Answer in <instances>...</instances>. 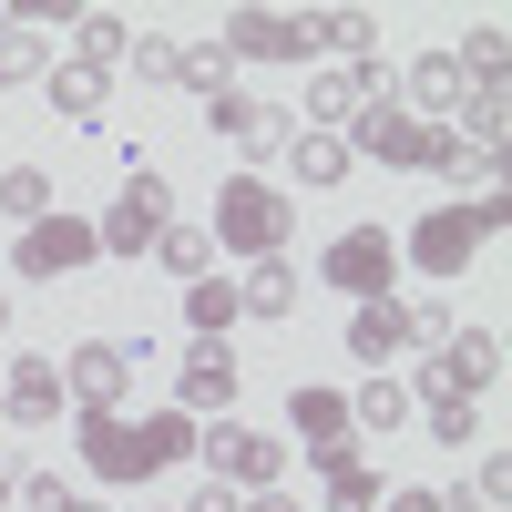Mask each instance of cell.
<instances>
[{"label": "cell", "instance_id": "cell-1", "mask_svg": "<svg viewBox=\"0 0 512 512\" xmlns=\"http://www.w3.org/2000/svg\"><path fill=\"white\" fill-rule=\"evenodd\" d=\"M195 451V420L164 400V410H144V420H123V410H82V472L93 482H154V472H175V461Z\"/></svg>", "mask_w": 512, "mask_h": 512}, {"label": "cell", "instance_id": "cell-2", "mask_svg": "<svg viewBox=\"0 0 512 512\" xmlns=\"http://www.w3.org/2000/svg\"><path fill=\"white\" fill-rule=\"evenodd\" d=\"M287 236H297V195H277L267 175H226L205 246H216V256H246V267H267V256H287Z\"/></svg>", "mask_w": 512, "mask_h": 512}, {"label": "cell", "instance_id": "cell-3", "mask_svg": "<svg viewBox=\"0 0 512 512\" xmlns=\"http://www.w3.org/2000/svg\"><path fill=\"white\" fill-rule=\"evenodd\" d=\"M492 236H502V195H451V205H431V216L400 236V267L461 277V267H472V246H492Z\"/></svg>", "mask_w": 512, "mask_h": 512}, {"label": "cell", "instance_id": "cell-4", "mask_svg": "<svg viewBox=\"0 0 512 512\" xmlns=\"http://www.w3.org/2000/svg\"><path fill=\"white\" fill-rule=\"evenodd\" d=\"M195 451H205V472H216L236 502H246V492H287V441H277V431H246L236 410H226V420H205Z\"/></svg>", "mask_w": 512, "mask_h": 512}, {"label": "cell", "instance_id": "cell-5", "mask_svg": "<svg viewBox=\"0 0 512 512\" xmlns=\"http://www.w3.org/2000/svg\"><path fill=\"white\" fill-rule=\"evenodd\" d=\"M441 134H451V123H420V113H400V93H379V103H369L338 144H349V164H390V175H420V164L441 154Z\"/></svg>", "mask_w": 512, "mask_h": 512}, {"label": "cell", "instance_id": "cell-6", "mask_svg": "<svg viewBox=\"0 0 512 512\" xmlns=\"http://www.w3.org/2000/svg\"><path fill=\"white\" fill-rule=\"evenodd\" d=\"M318 277L349 297V308H379L390 277H400V236H390V226H338V236L318 246Z\"/></svg>", "mask_w": 512, "mask_h": 512}, {"label": "cell", "instance_id": "cell-7", "mask_svg": "<svg viewBox=\"0 0 512 512\" xmlns=\"http://www.w3.org/2000/svg\"><path fill=\"white\" fill-rule=\"evenodd\" d=\"M164 226H175V185H164L154 164H134V175H123V195L93 216V246H103V256H144Z\"/></svg>", "mask_w": 512, "mask_h": 512}, {"label": "cell", "instance_id": "cell-8", "mask_svg": "<svg viewBox=\"0 0 512 512\" xmlns=\"http://www.w3.org/2000/svg\"><path fill=\"white\" fill-rule=\"evenodd\" d=\"M482 390H502V338L492 328H451L441 359L410 379V400H482Z\"/></svg>", "mask_w": 512, "mask_h": 512}, {"label": "cell", "instance_id": "cell-9", "mask_svg": "<svg viewBox=\"0 0 512 512\" xmlns=\"http://www.w3.org/2000/svg\"><path fill=\"white\" fill-rule=\"evenodd\" d=\"M93 256H103V246H93V216H72V205H52L41 226H21V236H11V267H21V277H41V287L82 277Z\"/></svg>", "mask_w": 512, "mask_h": 512}, {"label": "cell", "instance_id": "cell-10", "mask_svg": "<svg viewBox=\"0 0 512 512\" xmlns=\"http://www.w3.org/2000/svg\"><path fill=\"white\" fill-rule=\"evenodd\" d=\"M287 431L308 441V472H318V482L359 461V431H349V390H308V379H297V390H287Z\"/></svg>", "mask_w": 512, "mask_h": 512}, {"label": "cell", "instance_id": "cell-11", "mask_svg": "<svg viewBox=\"0 0 512 512\" xmlns=\"http://www.w3.org/2000/svg\"><path fill=\"white\" fill-rule=\"evenodd\" d=\"M379 93H400L390 62H328V72H308V134H349Z\"/></svg>", "mask_w": 512, "mask_h": 512}, {"label": "cell", "instance_id": "cell-12", "mask_svg": "<svg viewBox=\"0 0 512 512\" xmlns=\"http://www.w3.org/2000/svg\"><path fill=\"white\" fill-rule=\"evenodd\" d=\"M62 400L72 410H123V400H134V349H123V338H82V349H62Z\"/></svg>", "mask_w": 512, "mask_h": 512}, {"label": "cell", "instance_id": "cell-13", "mask_svg": "<svg viewBox=\"0 0 512 512\" xmlns=\"http://www.w3.org/2000/svg\"><path fill=\"white\" fill-rule=\"evenodd\" d=\"M216 41H226V62H308V52H318L297 11H226Z\"/></svg>", "mask_w": 512, "mask_h": 512}, {"label": "cell", "instance_id": "cell-14", "mask_svg": "<svg viewBox=\"0 0 512 512\" xmlns=\"http://www.w3.org/2000/svg\"><path fill=\"white\" fill-rule=\"evenodd\" d=\"M205 134L216 144H236V154H287V103H267V93H226V103H205Z\"/></svg>", "mask_w": 512, "mask_h": 512}, {"label": "cell", "instance_id": "cell-15", "mask_svg": "<svg viewBox=\"0 0 512 512\" xmlns=\"http://www.w3.org/2000/svg\"><path fill=\"white\" fill-rule=\"evenodd\" d=\"M175 410H185V420H226V410H236V359H226V338H195V349L175 359Z\"/></svg>", "mask_w": 512, "mask_h": 512}, {"label": "cell", "instance_id": "cell-16", "mask_svg": "<svg viewBox=\"0 0 512 512\" xmlns=\"http://www.w3.org/2000/svg\"><path fill=\"white\" fill-rule=\"evenodd\" d=\"M0 410H11V431H52V420L72 410V400H62V349L11 359V379H0Z\"/></svg>", "mask_w": 512, "mask_h": 512}, {"label": "cell", "instance_id": "cell-17", "mask_svg": "<svg viewBox=\"0 0 512 512\" xmlns=\"http://www.w3.org/2000/svg\"><path fill=\"white\" fill-rule=\"evenodd\" d=\"M400 420H410V379H400V369H369L359 390H349V431L379 441V431H400Z\"/></svg>", "mask_w": 512, "mask_h": 512}, {"label": "cell", "instance_id": "cell-18", "mask_svg": "<svg viewBox=\"0 0 512 512\" xmlns=\"http://www.w3.org/2000/svg\"><path fill=\"white\" fill-rule=\"evenodd\" d=\"M123 52H134V21H123V11H72V62L82 72H123Z\"/></svg>", "mask_w": 512, "mask_h": 512}, {"label": "cell", "instance_id": "cell-19", "mask_svg": "<svg viewBox=\"0 0 512 512\" xmlns=\"http://www.w3.org/2000/svg\"><path fill=\"white\" fill-rule=\"evenodd\" d=\"M400 93L420 103V123H451V113H461V93H472V82H461V62H451V52H420V62L400 72Z\"/></svg>", "mask_w": 512, "mask_h": 512}, {"label": "cell", "instance_id": "cell-20", "mask_svg": "<svg viewBox=\"0 0 512 512\" xmlns=\"http://www.w3.org/2000/svg\"><path fill=\"white\" fill-rule=\"evenodd\" d=\"M297 297H308V277H297L287 256H267V267L236 277V318H297Z\"/></svg>", "mask_w": 512, "mask_h": 512}, {"label": "cell", "instance_id": "cell-21", "mask_svg": "<svg viewBox=\"0 0 512 512\" xmlns=\"http://www.w3.org/2000/svg\"><path fill=\"white\" fill-rule=\"evenodd\" d=\"M287 175H297V195L349 185V144H338V134H308V123H297V134H287Z\"/></svg>", "mask_w": 512, "mask_h": 512}, {"label": "cell", "instance_id": "cell-22", "mask_svg": "<svg viewBox=\"0 0 512 512\" xmlns=\"http://www.w3.org/2000/svg\"><path fill=\"white\" fill-rule=\"evenodd\" d=\"M175 82H185L195 103H226V93H236V62H226V41H216V31H205V41H185V52H175Z\"/></svg>", "mask_w": 512, "mask_h": 512}, {"label": "cell", "instance_id": "cell-23", "mask_svg": "<svg viewBox=\"0 0 512 512\" xmlns=\"http://www.w3.org/2000/svg\"><path fill=\"white\" fill-rule=\"evenodd\" d=\"M400 349H410V338H400V297H379V308H349V359L390 369Z\"/></svg>", "mask_w": 512, "mask_h": 512}, {"label": "cell", "instance_id": "cell-24", "mask_svg": "<svg viewBox=\"0 0 512 512\" xmlns=\"http://www.w3.org/2000/svg\"><path fill=\"white\" fill-rule=\"evenodd\" d=\"M308 41H328L338 62H379V11H308Z\"/></svg>", "mask_w": 512, "mask_h": 512}, {"label": "cell", "instance_id": "cell-25", "mask_svg": "<svg viewBox=\"0 0 512 512\" xmlns=\"http://www.w3.org/2000/svg\"><path fill=\"white\" fill-rule=\"evenodd\" d=\"M41 82H52V113H72V123H103V103H113V82L82 72V62H52Z\"/></svg>", "mask_w": 512, "mask_h": 512}, {"label": "cell", "instance_id": "cell-26", "mask_svg": "<svg viewBox=\"0 0 512 512\" xmlns=\"http://www.w3.org/2000/svg\"><path fill=\"white\" fill-rule=\"evenodd\" d=\"M52 205H62V185L41 175V164H11V175H0V216H11V226H41Z\"/></svg>", "mask_w": 512, "mask_h": 512}, {"label": "cell", "instance_id": "cell-27", "mask_svg": "<svg viewBox=\"0 0 512 512\" xmlns=\"http://www.w3.org/2000/svg\"><path fill=\"white\" fill-rule=\"evenodd\" d=\"M185 328L195 338H226L236 328V277H185Z\"/></svg>", "mask_w": 512, "mask_h": 512}, {"label": "cell", "instance_id": "cell-28", "mask_svg": "<svg viewBox=\"0 0 512 512\" xmlns=\"http://www.w3.org/2000/svg\"><path fill=\"white\" fill-rule=\"evenodd\" d=\"M431 175H441V185H461V195H472V185L492 195V185H502V164H492L482 144H461V134H441V154H431Z\"/></svg>", "mask_w": 512, "mask_h": 512}, {"label": "cell", "instance_id": "cell-29", "mask_svg": "<svg viewBox=\"0 0 512 512\" xmlns=\"http://www.w3.org/2000/svg\"><path fill=\"white\" fill-rule=\"evenodd\" d=\"M154 256H164L175 277H216V246H205V226H164V236H154Z\"/></svg>", "mask_w": 512, "mask_h": 512}, {"label": "cell", "instance_id": "cell-30", "mask_svg": "<svg viewBox=\"0 0 512 512\" xmlns=\"http://www.w3.org/2000/svg\"><path fill=\"white\" fill-rule=\"evenodd\" d=\"M52 72V41L41 31H0V82H41Z\"/></svg>", "mask_w": 512, "mask_h": 512}, {"label": "cell", "instance_id": "cell-31", "mask_svg": "<svg viewBox=\"0 0 512 512\" xmlns=\"http://www.w3.org/2000/svg\"><path fill=\"white\" fill-rule=\"evenodd\" d=\"M175 52H185L175 31H134V52H123V72H134V82H175Z\"/></svg>", "mask_w": 512, "mask_h": 512}, {"label": "cell", "instance_id": "cell-32", "mask_svg": "<svg viewBox=\"0 0 512 512\" xmlns=\"http://www.w3.org/2000/svg\"><path fill=\"white\" fill-rule=\"evenodd\" d=\"M390 492H379V472L369 461H349V472H328V512H379Z\"/></svg>", "mask_w": 512, "mask_h": 512}, {"label": "cell", "instance_id": "cell-33", "mask_svg": "<svg viewBox=\"0 0 512 512\" xmlns=\"http://www.w3.org/2000/svg\"><path fill=\"white\" fill-rule=\"evenodd\" d=\"M410 410H431V441H451V451H472V441H482L472 400H410Z\"/></svg>", "mask_w": 512, "mask_h": 512}, {"label": "cell", "instance_id": "cell-34", "mask_svg": "<svg viewBox=\"0 0 512 512\" xmlns=\"http://www.w3.org/2000/svg\"><path fill=\"white\" fill-rule=\"evenodd\" d=\"M400 338H410V349H441V338H451V308H441V297H410V308H400Z\"/></svg>", "mask_w": 512, "mask_h": 512}, {"label": "cell", "instance_id": "cell-35", "mask_svg": "<svg viewBox=\"0 0 512 512\" xmlns=\"http://www.w3.org/2000/svg\"><path fill=\"white\" fill-rule=\"evenodd\" d=\"M21 502H31V512H72L82 492H72L62 472H31V461H21Z\"/></svg>", "mask_w": 512, "mask_h": 512}, {"label": "cell", "instance_id": "cell-36", "mask_svg": "<svg viewBox=\"0 0 512 512\" xmlns=\"http://www.w3.org/2000/svg\"><path fill=\"white\" fill-rule=\"evenodd\" d=\"M472 492H482V512H502V492H512V451H482V472H472Z\"/></svg>", "mask_w": 512, "mask_h": 512}, {"label": "cell", "instance_id": "cell-37", "mask_svg": "<svg viewBox=\"0 0 512 512\" xmlns=\"http://www.w3.org/2000/svg\"><path fill=\"white\" fill-rule=\"evenodd\" d=\"M236 512H308V502H297V492H246Z\"/></svg>", "mask_w": 512, "mask_h": 512}, {"label": "cell", "instance_id": "cell-38", "mask_svg": "<svg viewBox=\"0 0 512 512\" xmlns=\"http://www.w3.org/2000/svg\"><path fill=\"white\" fill-rule=\"evenodd\" d=\"M431 502H441V512H482V492H472V482H451V492H431Z\"/></svg>", "mask_w": 512, "mask_h": 512}, {"label": "cell", "instance_id": "cell-39", "mask_svg": "<svg viewBox=\"0 0 512 512\" xmlns=\"http://www.w3.org/2000/svg\"><path fill=\"white\" fill-rule=\"evenodd\" d=\"M185 512H236V492H226V482H205V492H195Z\"/></svg>", "mask_w": 512, "mask_h": 512}, {"label": "cell", "instance_id": "cell-40", "mask_svg": "<svg viewBox=\"0 0 512 512\" xmlns=\"http://www.w3.org/2000/svg\"><path fill=\"white\" fill-rule=\"evenodd\" d=\"M379 512H441L431 492H390V502H379Z\"/></svg>", "mask_w": 512, "mask_h": 512}, {"label": "cell", "instance_id": "cell-41", "mask_svg": "<svg viewBox=\"0 0 512 512\" xmlns=\"http://www.w3.org/2000/svg\"><path fill=\"white\" fill-rule=\"evenodd\" d=\"M21 492V451H0V502H11Z\"/></svg>", "mask_w": 512, "mask_h": 512}, {"label": "cell", "instance_id": "cell-42", "mask_svg": "<svg viewBox=\"0 0 512 512\" xmlns=\"http://www.w3.org/2000/svg\"><path fill=\"white\" fill-rule=\"evenodd\" d=\"M0 31H21V11H11V0H0Z\"/></svg>", "mask_w": 512, "mask_h": 512}, {"label": "cell", "instance_id": "cell-43", "mask_svg": "<svg viewBox=\"0 0 512 512\" xmlns=\"http://www.w3.org/2000/svg\"><path fill=\"white\" fill-rule=\"evenodd\" d=\"M0 328H11V287H0Z\"/></svg>", "mask_w": 512, "mask_h": 512}, {"label": "cell", "instance_id": "cell-44", "mask_svg": "<svg viewBox=\"0 0 512 512\" xmlns=\"http://www.w3.org/2000/svg\"><path fill=\"white\" fill-rule=\"evenodd\" d=\"M72 512H113V502H72Z\"/></svg>", "mask_w": 512, "mask_h": 512}, {"label": "cell", "instance_id": "cell-45", "mask_svg": "<svg viewBox=\"0 0 512 512\" xmlns=\"http://www.w3.org/2000/svg\"><path fill=\"white\" fill-rule=\"evenodd\" d=\"M154 512H185V502H154Z\"/></svg>", "mask_w": 512, "mask_h": 512}]
</instances>
